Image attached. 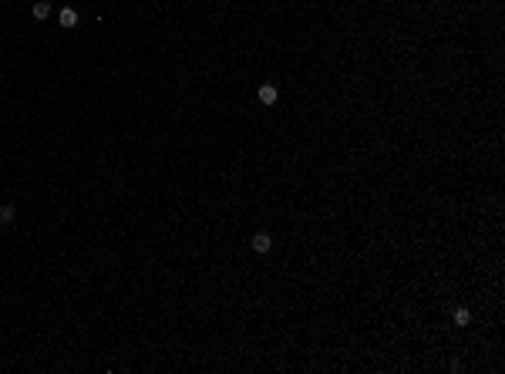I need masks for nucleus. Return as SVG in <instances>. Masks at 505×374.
<instances>
[{
  "label": "nucleus",
  "mask_w": 505,
  "mask_h": 374,
  "mask_svg": "<svg viewBox=\"0 0 505 374\" xmlns=\"http://www.w3.org/2000/svg\"><path fill=\"white\" fill-rule=\"evenodd\" d=\"M57 21H61V27H74V24H78V14L71 11V7H64V11H61V17H57Z\"/></svg>",
  "instance_id": "nucleus-3"
},
{
  "label": "nucleus",
  "mask_w": 505,
  "mask_h": 374,
  "mask_svg": "<svg viewBox=\"0 0 505 374\" xmlns=\"http://www.w3.org/2000/svg\"><path fill=\"white\" fill-rule=\"evenodd\" d=\"M14 219V206L7 203V206H0V223H11Z\"/></svg>",
  "instance_id": "nucleus-6"
},
{
  "label": "nucleus",
  "mask_w": 505,
  "mask_h": 374,
  "mask_svg": "<svg viewBox=\"0 0 505 374\" xmlns=\"http://www.w3.org/2000/svg\"><path fill=\"white\" fill-rule=\"evenodd\" d=\"M249 243H253V249H256V253H269V246H273L269 233H256V236L249 239Z\"/></svg>",
  "instance_id": "nucleus-2"
},
{
  "label": "nucleus",
  "mask_w": 505,
  "mask_h": 374,
  "mask_svg": "<svg viewBox=\"0 0 505 374\" xmlns=\"http://www.w3.org/2000/svg\"><path fill=\"white\" fill-rule=\"evenodd\" d=\"M468 320H471V314H468V307H458V310H455V324H458V327H465V324H468Z\"/></svg>",
  "instance_id": "nucleus-5"
},
{
  "label": "nucleus",
  "mask_w": 505,
  "mask_h": 374,
  "mask_svg": "<svg viewBox=\"0 0 505 374\" xmlns=\"http://www.w3.org/2000/svg\"><path fill=\"white\" fill-rule=\"evenodd\" d=\"M34 17H37V21L51 17V4H47V0H37V4H34Z\"/></svg>",
  "instance_id": "nucleus-4"
},
{
  "label": "nucleus",
  "mask_w": 505,
  "mask_h": 374,
  "mask_svg": "<svg viewBox=\"0 0 505 374\" xmlns=\"http://www.w3.org/2000/svg\"><path fill=\"white\" fill-rule=\"evenodd\" d=\"M276 98H280L276 84H259V102L263 105H276Z\"/></svg>",
  "instance_id": "nucleus-1"
}]
</instances>
